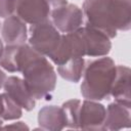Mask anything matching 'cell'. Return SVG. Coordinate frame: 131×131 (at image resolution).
<instances>
[{"label": "cell", "instance_id": "6da1fadb", "mask_svg": "<svg viewBox=\"0 0 131 131\" xmlns=\"http://www.w3.org/2000/svg\"><path fill=\"white\" fill-rule=\"evenodd\" d=\"M115 61L105 56L96 58L85 66L81 83V94L85 99L103 100L111 96V88L116 75Z\"/></svg>", "mask_w": 131, "mask_h": 131}, {"label": "cell", "instance_id": "7a4b0ae2", "mask_svg": "<svg viewBox=\"0 0 131 131\" xmlns=\"http://www.w3.org/2000/svg\"><path fill=\"white\" fill-rule=\"evenodd\" d=\"M20 73L36 100L51 99L56 86V73L45 55L37 53L26 63Z\"/></svg>", "mask_w": 131, "mask_h": 131}, {"label": "cell", "instance_id": "3957f363", "mask_svg": "<svg viewBox=\"0 0 131 131\" xmlns=\"http://www.w3.org/2000/svg\"><path fill=\"white\" fill-rule=\"evenodd\" d=\"M85 27L98 30L111 39L117 36V30L113 26L110 0H84L82 5Z\"/></svg>", "mask_w": 131, "mask_h": 131}, {"label": "cell", "instance_id": "277c9868", "mask_svg": "<svg viewBox=\"0 0 131 131\" xmlns=\"http://www.w3.org/2000/svg\"><path fill=\"white\" fill-rule=\"evenodd\" d=\"M29 33V45L46 57L56 49L61 38V33L52 25L50 19L31 25Z\"/></svg>", "mask_w": 131, "mask_h": 131}, {"label": "cell", "instance_id": "5b68a950", "mask_svg": "<svg viewBox=\"0 0 131 131\" xmlns=\"http://www.w3.org/2000/svg\"><path fill=\"white\" fill-rule=\"evenodd\" d=\"M81 28L71 33L61 34L56 49L48 56L53 63L59 66L71 58L86 56L85 41Z\"/></svg>", "mask_w": 131, "mask_h": 131}, {"label": "cell", "instance_id": "8992f818", "mask_svg": "<svg viewBox=\"0 0 131 131\" xmlns=\"http://www.w3.org/2000/svg\"><path fill=\"white\" fill-rule=\"evenodd\" d=\"M52 25L62 34L74 32L82 27L84 24V16L82 9L76 4L68 1L53 7L49 16Z\"/></svg>", "mask_w": 131, "mask_h": 131}, {"label": "cell", "instance_id": "52a82bcc", "mask_svg": "<svg viewBox=\"0 0 131 131\" xmlns=\"http://www.w3.org/2000/svg\"><path fill=\"white\" fill-rule=\"evenodd\" d=\"M37 53L29 44L6 45L0 58V68L9 73H20L26 63Z\"/></svg>", "mask_w": 131, "mask_h": 131}, {"label": "cell", "instance_id": "ba28073f", "mask_svg": "<svg viewBox=\"0 0 131 131\" xmlns=\"http://www.w3.org/2000/svg\"><path fill=\"white\" fill-rule=\"evenodd\" d=\"M106 107L97 100L81 101L79 110V129L103 130Z\"/></svg>", "mask_w": 131, "mask_h": 131}, {"label": "cell", "instance_id": "9c48e42d", "mask_svg": "<svg viewBox=\"0 0 131 131\" xmlns=\"http://www.w3.org/2000/svg\"><path fill=\"white\" fill-rule=\"evenodd\" d=\"M51 7L47 0H17L15 13L26 24L36 25L49 19Z\"/></svg>", "mask_w": 131, "mask_h": 131}, {"label": "cell", "instance_id": "30bf717a", "mask_svg": "<svg viewBox=\"0 0 131 131\" xmlns=\"http://www.w3.org/2000/svg\"><path fill=\"white\" fill-rule=\"evenodd\" d=\"M3 88L4 92L25 111L30 112L35 108L36 99L30 93L24 79L16 76L6 77Z\"/></svg>", "mask_w": 131, "mask_h": 131}, {"label": "cell", "instance_id": "8fae6325", "mask_svg": "<svg viewBox=\"0 0 131 131\" xmlns=\"http://www.w3.org/2000/svg\"><path fill=\"white\" fill-rule=\"evenodd\" d=\"M81 30L85 41L86 56L101 57L110 53L112 49V42L108 36L98 30L85 26L82 27Z\"/></svg>", "mask_w": 131, "mask_h": 131}, {"label": "cell", "instance_id": "7c38bea8", "mask_svg": "<svg viewBox=\"0 0 131 131\" xmlns=\"http://www.w3.org/2000/svg\"><path fill=\"white\" fill-rule=\"evenodd\" d=\"M1 36L6 45L25 44L28 40L27 25L16 14L5 17L1 26Z\"/></svg>", "mask_w": 131, "mask_h": 131}, {"label": "cell", "instance_id": "4fadbf2b", "mask_svg": "<svg viewBox=\"0 0 131 131\" xmlns=\"http://www.w3.org/2000/svg\"><path fill=\"white\" fill-rule=\"evenodd\" d=\"M130 74L131 71L126 66H117L116 75L111 88V95L115 101L130 108L131 96H130Z\"/></svg>", "mask_w": 131, "mask_h": 131}, {"label": "cell", "instance_id": "5bb4252c", "mask_svg": "<svg viewBox=\"0 0 131 131\" xmlns=\"http://www.w3.org/2000/svg\"><path fill=\"white\" fill-rule=\"evenodd\" d=\"M130 108L118 103L112 102L106 107L103 130H121L130 128Z\"/></svg>", "mask_w": 131, "mask_h": 131}, {"label": "cell", "instance_id": "9a60e30c", "mask_svg": "<svg viewBox=\"0 0 131 131\" xmlns=\"http://www.w3.org/2000/svg\"><path fill=\"white\" fill-rule=\"evenodd\" d=\"M38 124L41 130L59 131L66 128V119L61 106L45 105L38 113Z\"/></svg>", "mask_w": 131, "mask_h": 131}, {"label": "cell", "instance_id": "2e32d148", "mask_svg": "<svg viewBox=\"0 0 131 131\" xmlns=\"http://www.w3.org/2000/svg\"><path fill=\"white\" fill-rule=\"evenodd\" d=\"M113 26L117 31H129L131 27V0H110Z\"/></svg>", "mask_w": 131, "mask_h": 131}, {"label": "cell", "instance_id": "e0dca14e", "mask_svg": "<svg viewBox=\"0 0 131 131\" xmlns=\"http://www.w3.org/2000/svg\"><path fill=\"white\" fill-rule=\"evenodd\" d=\"M86 61L83 57H75L57 66L58 75L72 83H78L84 73Z\"/></svg>", "mask_w": 131, "mask_h": 131}, {"label": "cell", "instance_id": "ac0fdd59", "mask_svg": "<svg viewBox=\"0 0 131 131\" xmlns=\"http://www.w3.org/2000/svg\"><path fill=\"white\" fill-rule=\"evenodd\" d=\"M81 105L80 99H70L62 103L61 108L66 119V128L79 129V110Z\"/></svg>", "mask_w": 131, "mask_h": 131}, {"label": "cell", "instance_id": "d6986e66", "mask_svg": "<svg viewBox=\"0 0 131 131\" xmlns=\"http://www.w3.org/2000/svg\"><path fill=\"white\" fill-rule=\"evenodd\" d=\"M3 95V114L2 120L3 121H13L17 120L23 115V108L13 100L11 99L5 92L2 93Z\"/></svg>", "mask_w": 131, "mask_h": 131}, {"label": "cell", "instance_id": "ffe728a7", "mask_svg": "<svg viewBox=\"0 0 131 131\" xmlns=\"http://www.w3.org/2000/svg\"><path fill=\"white\" fill-rule=\"evenodd\" d=\"M17 0H0V17H8L15 13Z\"/></svg>", "mask_w": 131, "mask_h": 131}, {"label": "cell", "instance_id": "44dd1931", "mask_svg": "<svg viewBox=\"0 0 131 131\" xmlns=\"http://www.w3.org/2000/svg\"><path fill=\"white\" fill-rule=\"evenodd\" d=\"M3 128H6V129H7V128H8V129H20V130L29 129V127H28L24 122H15V123L6 125V126H4Z\"/></svg>", "mask_w": 131, "mask_h": 131}, {"label": "cell", "instance_id": "7402d4cb", "mask_svg": "<svg viewBox=\"0 0 131 131\" xmlns=\"http://www.w3.org/2000/svg\"><path fill=\"white\" fill-rule=\"evenodd\" d=\"M47 1L49 2L51 9H52L53 7H56V6H58V5H60V4L64 3V2H67V0H47Z\"/></svg>", "mask_w": 131, "mask_h": 131}, {"label": "cell", "instance_id": "603a6c76", "mask_svg": "<svg viewBox=\"0 0 131 131\" xmlns=\"http://www.w3.org/2000/svg\"><path fill=\"white\" fill-rule=\"evenodd\" d=\"M5 79H6V75H5V73L0 69V88L3 87V84H4V82H5Z\"/></svg>", "mask_w": 131, "mask_h": 131}, {"label": "cell", "instance_id": "cb8c5ba5", "mask_svg": "<svg viewBox=\"0 0 131 131\" xmlns=\"http://www.w3.org/2000/svg\"><path fill=\"white\" fill-rule=\"evenodd\" d=\"M2 114H3V95L2 93H0V118L2 117Z\"/></svg>", "mask_w": 131, "mask_h": 131}, {"label": "cell", "instance_id": "d4e9b609", "mask_svg": "<svg viewBox=\"0 0 131 131\" xmlns=\"http://www.w3.org/2000/svg\"><path fill=\"white\" fill-rule=\"evenodd\" d=\"M3 50H4V45H3V40L0 39V58L2 56V53H3Z\"/></svg>", "mask_w": 131, "mask_h": 131}, {"label": "cell", "instance_id": "484cf974", "mask_svg": "<svg viewBox=\"0 0 131 131\" xmlns=\"http://www.w3.org/2000/svg\"><path fill=\"white\" fill-rule=\"evenodd\" d=\"M2 124H3V120L0 118V128H2Z\"/></svg>", "mask_w": 131, "mask_h": 131}, {"label": "cell", "instance_id": "4316f807", "mask_svg": "<svg viewBox=\"0 0 131 131\" xmlns=\"http://www.w3.org/2000/svg\"><path fill=\"white\" fill-rule=\"evenodd\" d=\"M0 30H1V24H0Z\"/></svg>", "mask_w": 131, "mask_h": 131}]
</instances>
